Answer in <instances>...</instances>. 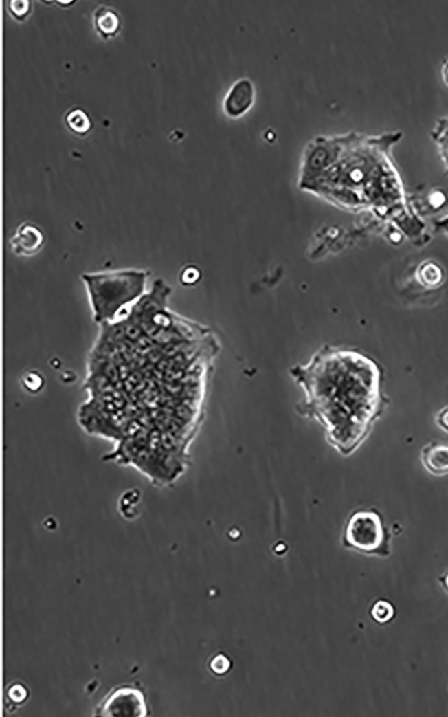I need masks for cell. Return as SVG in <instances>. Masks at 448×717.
<instances>
[{
	"label": "cell",
	"instance_id": "7",
	"mask_svg": "<svg viewBox=\"0 0 448 717\" xmlns=\"http://www.w3.org/2000/svg\"><path fill=\"white\" fill-rule=\"evenodd\" d=\"M256 96L254 82L240 78L232 82L223 100V111L229 119H240L255 104Z\"/></svg>",
	"mask_w": 448,
	"mask_h": 717
},
{
	"label": "cell",
	"instance_id": "15",
	"mask_svg": "<svg viewBox=\"0 0 448 717\" xmlns=\"http://www.w3.org/2000/svg\"><path fill=\"white\" fill-rule=\"evenodd\" d=\"M8 696H10V698L12 699V701L16 702V703H20V702H23V701H25L26 697H27V692H26L25 687L19 685V684H16V685L12 686L10 689L8 690Z\"/></svg>",
	"mask_w": 448,
	"mask_h": 717
},
{
	"label": "cell",
	"instance_id": "1",
	"mask_svg": "<svg viewBox=\"0 0 448 717\" xmlns=\"http://www.w3.org/2000/svg\"><path fill=\"white\" fill-rule=\"evenodd\" d=\"M290 376L304 394L298 415L320 424L344 457L364 444L390 404L381 368L358 351L324 345L306 364L291 367Z\"/></svg>",
	"mask_w": 448,
	"mask_h": 717
},
{
	"label": "cell",
	"instance_id": "5",
	"mask_svg": "<svg viewBox=\"0 0 448 717\" xmlns=\"http://www.w3.org/2000/svg\"><path fill=\"white\" fill-rule=\"evenodd\" d=\"M348 133L317 135L305 144L300 157L298 186L303 187L326 172L340 157L346 146Z\"/></svg>",
	"mask_w": 448,
	"mask_h": 717
},
{
	"label": "cell",
	"instance_id": "11",
	"mask_svg": "<svg viewBox=\"0 0 448 717\" xmlns=\"http://www.w3.org/2000/svg\"><path fill=\"white\" fill-rule=\"evenodd\" d=\"M66 123L70 131L78 135H85L91 129L89 115L82 108H73L66 115Z\"/></svg>",
	"mask_w": 448,
	"mask_h": 717
},
{
	"label": "cell",
	"instance_id": "6",
	"mask_svg": "<svg viewBox=\"0 0 448 717\" xmlns=\"http://www.w3.org/2000/svg\"><path fill=\"white\" fill-rule=\"evenodd\" d=\"M147 707L142 692L125 686L114 689L96 708L100 716H146Z\"/></svg>",
	"mask_w": 448,
	"mask_h": 717
},
{
	"label": "cell",
	"instance_id": "8",
	"mask_svg": "<svg viewBox=\"0 0 448 717\" xmlns=\"http://www.w3.org/2000/svg\"><path fill=\"white\" fill-rule=\"evenodd\" d=\"M45 237L40 227L34 223L21 224L11 238V249L16 256H32L40 252Z\"/></svg>",
	"mask_w": 448,
	"mask_h": 717
},
{
	"label": "cell",
	"instance_id": "10",
	"mask_svg": "<svg viewBox=\"0 0 448 717\" xmlns=\"http://www.w3.org/2000/svg\"><path fill=\"white\" fill-rule=\"evenodd\" d=\"M94 28L103 39H111L119 32L120 16L113 8L102 5L93 14Z\"/></svg>",
	"mask_w": 448,
	"mask_h": 717
},
{
	"label": "cell",
	"instance_id": "3",
	"mask_svg": "<svg viewBox=\"0 0 448 717\" xmlns=\"http://www.w3.org/2000/svg\"><path fill=\"white\" fill-rule=\"evenodd\" d=\"M146 278L144 271L133 269L85 274L82 279L96 322H110L142 296Z\"/></svg>",
	"mask_w": 448,
	"mask_h": 717
},
{
	"label": "cell",
	"instance_id": "13",
	"mask_svg": "<svg viewBox=\"0 0 448 717\" xmlns=\"http://www.w3.org/2000/svg\"><path fill=\"white\" fill-rule=\"evenodd\" d=\"M10 4L11 13L17 19H25L30 10V7H29L30 2L28 1H11Z\"/></svg>",
	"mask_w": 448,
	"mask_h": 717
},
{
	"label": "cell",
	"instance_id": "12",
	"mask_svg": "<svg viewBox=\"0 0 448 717\" xmlns=\"http://www.w3.org/2000/svg\"><path fill=\"white\" fill-rule=\"evenodd\" d=\"M372 616L377 621L384 624L393 618L394 608L388 602L379 601L373 607Z\"/></svg>",
	"mask_w": 448,
	"mask_h": 717
},
{
	"label": "cell",
	"instance_id": "2",
	"mask_svg": "<svg viewBox=\"0 0 448 717\" xmlns=\"http://www.w3.org/2000/svg\"><path fill=\"white\" fill-rule=\"evenodd\" d=\"M400 135L348 133L346 147L326 172L300 188L341 210L373 211L385 218L402 217L405 197L391 159Z\"/></svg>",
	"mask_w": 448,
	"mask_h": 717
},
{
	"label": "cell",
	"instance_id": "14",
	"mask_svg": "<svg viewBox=\"0 0 448 717\" xmlns=\"http://www.w3.org/2000/svg\"><path fill=\"white\" fill-rule=\"evenodd\" d=\"M211 668L213 669L215 674H225L229 668V661L228 658L223 656V654H220V656L214 657V660L212 661Z\"/></svg>",
	"mask_w": 448,
	"mask_h": 717
},
{
	"label": "cell",
	"instance_id": "4",
	"mask_svg": "<svg viewBox=\"0 0 448 717\" xmlns=\"http://www.w3.org/2000/svg\"><path fill=\"white\" fill-rule=\"evenodd\" d=\"M389 535L384 519L374 507L355 510L346 520L344 542L357 551L372 555L389 554Z\"/></svg>",
	"mask_w": 448,
	"mask_h": 717
},
{
	"label": "cell",
	"instance_id": "9",
	"mask_svg": "<svg viewBox=\"0 0 448 717\" xmlns=\"http://www.w3.org/2000/svg\"><path fill=\"white\" fill-rule=\"evenodd\" d=\"M420 459L424 469L433 476L448 474V443L430 441L421 448Z\"/></svg>",
	"mask_w": 448,
	"mask_h": 717
},
{
	"label": "cell",
	"instance_id": "17",
	"mask_svg": "<svg viewBox=\"0 0 448 717\" xmlns=\"http://www.w3.org/2000/svg\"><path fill=\"white\" fill-rule=\"evenodd\" d=\"M445 585H446L447 588L448 589V574H447V577L445 578Z\"/></svg>",
	"mask_w": 448,
	"mask_h": 717
},
{
	"label": "cell",
	"instance_id": "16",
	"mask_svg": "<svg viewBox=\"0 0 448 717\" xmlns=\"http://www.w3.org/2000/svg\"><path fill=\"white\" fill-rule=\"evenodd\" d=\"M435 423L439 429L448 434V406L439 410L436 415Z\"/></svg>",
	"mask_w": 448,
	"mask_h": 717
}]
</instances>
